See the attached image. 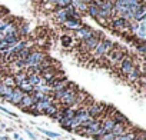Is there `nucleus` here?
<instances>
[{
  "label": "nucleus",
  "instance_id": "1",
  "mask_svg": "<svg viewBox=\"0 0 146 140\" xmlns=\"http://www.w3.org/2000/svg\"><path fill=\"white\" fill-rule=\"evenodd\" d=\"M102 37H103V34H102L100 32H95V34H93L90 39L83 40V42H79V50H80L82 53H90V52L98 46V43L102 40Z\"/></svg>",
  "mask_w": 146,
  "mask_h": 140
},
{
  "label": "nucleus",
  "instance_id": "2",
  "mask_svg": "<svg viewBox=\"0 0 146 140\" xmlns=\"http://www.w3.org/2000/svg\"><path fill=\"white\" fill-rule=\"evenodd\" d=\"M46 53L42 50H33L30 53V56L27 59H25V69L26 67H37L44 59H46Z\"/></svg>",
  "mask_w": 146,
  "mask_h": 140
},
{
  "label": "nucleus",
  "instance_id": "3",
  "mask_svg": "<svg viewBox=\"0 0 146 140\" xmlns=\"http://www.w3.org/2000/svg\"><path fill=\"white\" fill-rule=\"evenodd\" d=\"M113 44H115V43H113L112 40H109V39H103V40H100V42L98 43V46H96L90 53L95 54L96 59H102V57H103V56H105V54L113 47Z\"/></svg>",
  "mask_w": 146,
  "mask_h": 140
},
{
  "label": "nucleus",
  "instance_id": "4",
  "mask_svg": "<svg viewBox=\"0 0 146 140\" xmlns=\"http://www.w3.org/2000/svg\"><path fill=\"white\" fill-rule=\"evenodd\" d=\"M86 109H88V113H89V116H90L92 119L100 120V119L105 116V112H106V104L92 102L89 106H86Z\"/></svg>",
  "mask_w": 146,
  "mask_h": 140
},
{
  "label": "nucleus",
  "instance_id": "5",
  "mask_svg": "<svg viewBox=\"0 0 146 140\" xmlns=\"http://www.w3.org/2000/svg\"><path fill=\"white\" fill-rule=\"evenodd\" d=\"M135 66H136V64H135L133 59H132L130 56H127V54H126V56H125V57H123V59L119 61V69H120V72H122L125 76H126L129 72H130V70H132Z\"/></svg>",
  "mask_w": 146,
  "mask_h": 140
},
{
  "label": "nucleus",
  "instance_id": "6",
  "mask_svg": "<svg viewBox=\"0 0 146 140\" xmlns=\"http://www.w3.org/2000/svg\"><path fill=\"white\" fill-rule=\"evenodd\" d=\"M93 34H95V30H93L92 27L86 26V24H83L80 29H78V30H76V37L79 39V42L88 40V39H90Z\"/></svg>",
  "mask_w": 146,
  "mask_h": 140
},
{
  "label": "nucleus",
  "instance_id": "7",
  "mask_svg": "<svg viewBox=\"0 0 146 140\" xmlns=\"http://www.w3.org/2000/svg\"><path fill=\"white\" fill-rule=\"evenodd\" d=\"M23 96H25V93L19 87H13V92H12V94L9 97V103H12L15 106H19L20 104V100L23 99Z\"/></svg>",
  "mask_w": 146,
  "mask_h": 140
},
{
  "label": "nucleus",
  "instance_id": "8",
  "mask_svg": "<svg viewBox=\"0 0 146 140\" xmlns=\"http://www.w3.org/2000/svg\"><path fill=\"white\" fill-rule=\"evenodd\" d=\"M63 26L66 27V29H70V30H78V29H80L82 26H83V23H82V20L80 19H76V17H69L64 23H63Z\"/></svg>",
  "mask_w": 146,
  "mask_h": 140
},
{
  "label": "nucleus",
  "instance_id": "9",
  "mask_svg": "<svg viewBox=\"0 0 146 140\" xmlns=\"http://www.w3.org/2000/svg\"><path fill=\"white\" fill-rule=\"evenodd\" d=\"M129 131H132L129 123H126V124H119V123H116L110 133H113L115 136H123V134H126V133H129Z\"/></svg>",
  "mask_w": 146,
  "mask_h": 140
},
{
  "label": "nucleus",
  "instance_id": "10",
  "mask_svg": "<svg viewBox=\"0 0 146 140\" xmlns=\"http://www.w3.org/2000/svg\"><path fill=\"white\" fill-rule=\"evenodd\" d=\"M126 22L127 20H123L122 17H117V16H113V19H109V24L115 30H123L126 26Z\"/></svg>",
  "mask_w": 146,
  "mask_h": 140
},
{
  "label": "nucleus",
  "instance_id": "11",
  "mask_svg": "<svg viewBox=\"0 0 146 140\" xmlns=\"http://www.w3.org/2000/svg\"><path fill=\"white\" fill-rule=\"evenodd\" d=\"M142 76V73H140V69L137 67V66H135L130 72L126 75V79H127V82H130V83H137V80H139V77Z\"/></svg>",
  "mask_w": 146,
  "mask_h": 140
},
{
  "label": "nucleus",
  "instance_id": "12",
  "mask_svg": "<svg viewBox=\"0 0 146 140\" xmlns=\"http://www.w3.org/2000/svg\"><path fill=\"white\" fill-rule=\"evenodd\" d=\"M33 104H35V99H33V96H32V94H25V96H23V99L20 100L19 107H20V109H23V110H26V109L32 107Z\"/></svg>",
  "mask_w": 146,
  "mask_h": 140
},
{
  "label": "nucleus",
  "instance_id": "13",
  "mask_svg": "<svg viewBox=\"0 0 146 140\" xmlns=\"http://www.w3.org/2000/svg\"><path fill=\"white\" fill-rule=\"evenodd\" d=\"M53 15H54V19L59 23H62V24L67 20V12H66V9H54Z\"/></svg>",
  "mask_w": 146,
  "mask_h": 140
},
{
  "label": "nucleus",
  "instance_id": "14",
  "mask_svg": "<svg viewBox=\"0 0 146 140\" xmlns=\"http://www.w3.org/2000/svg\"><path fill=\"white\" fill-rule=\"evenodd\" d=\"M110 117L113 119L115 123H119V124H126V123H129L127 119H126V116H123V114H122L120 112H117V110H113V113H112Z\"/></svg>",
  "mask_w": 146,
  "mask_h": 140
},
{
  "label": "nucleus",
  "instance_id": "15",
  "mask_svg": "<svg viewBox=\"0 0 146 140\" xmlns=\"http://www.w3.org/2000/svg\"><path fill=\"white\" fill-rule=\"evenodd\" d=\"M12 76H13V80H15V85H16V86H19V85L25 83V82H26V79H27V76H26V73L23 72V70L13 73Z\"/></svg>",
  "mask_w": 146,
  "mask_h": 140
},
{
  "label": "nucleus",
  "instance_id": "16",
  "mask_svg": "<svg viewBox=\"0 0 146 140\" xmlns=\"http://www.w3.org/2000/svg\"><path fill=\"white\" fill-rule=\"evenodd\" d=\"M3 42H5L6 44H9L10 47H13L15 44H17V43L20 42V36H19V34H7V36H5Z\"/></svg>",
  "mask_w": 146,
  "mask_h": 140
},
{
  "label": "nucleus",
  "instance_id": "17",
  "mask_svg": "<svg viewBox=\"0 0 146 140\" xmlns=\"http://www.w3.org/2000/svg\"><path fill=\"white\" fill-rule=\"evenodd\" d=\"M86 13H88L90 17L96 19V17H98V15H99V7H98L95 3H89V5H88V7H86Z\"/></svg>",
  "mask_w": 146,
  "mask_h": 140
},
{
  "label": "nucleus",
  "instance_id": "18",
  "mask_svg": "<svg viewBox=\"0 0 146 140\" xmlns=\"http://www.w3.org/2000/svg\"><path fill=\"white\" fill-rule=\"evenodd\" d=\"M16 87H19L25 94H32L33 90H35V87H33L32 85H29L27 82H25V83H22V85H19V86H16Z\"/></svg>",
  "mask_w": 146,
  "mask_h": 140
},
{
  "label": "nucleus",
  "instance_id": "19",
  "mask_svg": "<svg viewBox=\"0 0 146 140\" xmlns=\"http://www.w3.org/2000/svg\"><path fill=\"white\" fill-rule=\"evenodd\" d=\"M60 42H62V46L63 47H66V49H69V47H72L73 46V39L70 37V36H67V34H63L62 37H60Z\"/></svg>",
  "mask_w": 146,
  "mask_h": 140
},
{
  "label": "nucleus",
  "instance_id": "20",
  "mask_svg": "<svg viewBox=\"0 0 146 140\" xmlns=\"http://www.w3.org/2000/svg\"><path fill=\"white\" fill-rule=\"evenodd\" d=\"M57 110H59V106L53 103V104H50V106L44 110V113H43V114H46V116H49V117H53V116L57 113Z\"/></svg>",
  "mask_w": 146,
  "mask_h": 140
},
{
  "label": "nucleus",
  "instance_id": "21",
  "mask_svg": "<svg viewBox=\"0 0 146 140\" xmlns=\"http://www.w3.org/2000/svg\"><path fill=\"white\" fill-rule=\"evenodd\" d=\"M72 6V0H57L54 3V7L56 9H67Z\"/></svg>",
  "mask_w": 146,
  "mask_h": 140
},
{
  "label": "nucleus",
  "instance_id": "22",
  "mask_svg": "<svg viewBox=\"0 0 146 140\" xmlns=\"http://www.w3.org/2000/svg\"><path fill=\"white\" fill-rule=\"evenodd\" d=\"M17 34H19V36H26V34H29V24L23 23V24L17 26Z\"/></svg>",
  "mask_w": 146,
  "mask_h": 140
},
{
  "label": "nucleus",
  "instance_id": "23",
  "mask_svg": "<svg viewBox=\"0 0 146 140\" xmlns=\"http://www.w3.org/2000/svg\"><path fill=\"white\" fill-rule=\"evenodd\" d=\"M2 83H3V85H6V86H9V87H16V85H15V80H13V76H12V75H10V76H3Z\"/></svg>",
  "mask_w": 146,
  "mask_h": 140
},
{
  "label": "nucleus",
  "instance_id": "24",
  "mask_svg": "<svg viewBox=\"0 0 146 140\" xmlns=\"http://www.w3.org/2000/svg\"><path fill=\"white\" fill-rule=\"evenodd\" d=\"M135 47H136V50L139 52V54H145L146 53V42H139V43H136L135 44Z\"/></svg>",
  "mask_w": 146,
  "mask_h": 140
},
{
  "label": "nucleus",
  "instance_id": "25",
  "mask_svg": "<svg viewBox=\"0 0 146 140\" xmlns=\"http://www.w3.org/2000/svg\"><path fill=\"white\" fill-rule=\"evenodd\" d=\"M43 134H46V136H49V137H54V139H59L60 137V134L59 133H54V131H49V130H44V129H39Z\"/></svg>",
  "mask_w": 146,
  "mask_h": 140
},
{
  "label": "nucleus",
  "instance_id": "26",
  "mask_svg": "<svg viewBox=\"0 0 146 140\" xmlns=\"http://www.w3.org/2000/svg\"><path fill=\"white\" fill-rule=\"evenodd\" d=\"M116 136L113 134V133H105V134H102L98 140H113Z\"/></svg>",
  "mask_w": 146,
  "mask_h": 140
},
{
  "label": "nucleus",
  "instance_id": "27",
  "mask_svg": "<svg viewBox=\"0 0 146 140\" xmlns=\"http://www.w3.org/2000/svg\"><path fill=\"white\" fill-rule=\"evenodd\" d=\"M135 133H136V134H135V139H133V140H146L143 130H139V131H135Z\"/></svg>",
  "mask_w": 146,
  "mask_h": 140
},
{
  "label": "nucleus",
  "instance_id": "28",
  "mask_svg": "<svg viewBox=\"0 0 146 140\" xmlns=\"http://www.w3.org/2000/svg\"><path fill=\"white\" fill-rule=\"evenodd\" d=\"M0 110H2L3 113H6V114H9L10 117H17V116H16V114H15L13 112H9V110H7V109H5L3 106H0Z\"/></svg>",
  "mask_w": 146,
  "mask_h": 140
},
{
  "label": "nucleus",
  "instance_id": "29",
  "mask_svg": "<svg viewBox=\"0 0 146 140\" xmlns=\"http://www.w3.org/2000/svg\"><path fill=\"white\" fill-rule=\"evenodd\" d=\"M26 131H27V134H29V137H30L32 140H37V137H36V136H35V134H33L30 130H26Z\"/></svg>",
  "mask_w": 146,
  "mask_h": 140
},
{
  "label": "nucleus",
  "instance_id": "30",
  "mask_svg": "<svg viewBox=\"0 0 146 140\" xmlns=\"http://www.w3.org/2000/svg\"><path fill=\"white\" fill-rule=\"evenodd\" d=\"M13 137H15V139H16V140H17V139H19V137H20V136H19V134H17V133H15V134H13Z\"/></svg>",
  "mask_w": 146,
  "mask_h": 140
},
{
  "label": "nucleus",
  "instance_id": "31",
  "mask_svg": "<svg viewBox=\"0 0 146 140\" xmlns=\"http://www.w3.org/2000/svg\"><path fill=\"white\" fill-rule=\"evenodd\" d=\"M56 2H57V0H49V3H52V5H54Z\"/></svg>",
  "mask_w": 146,
  "mask_h": 140
},
{
  "label": "nucleus",
  "instance_id": "32",
  "mask_svg": "<svg viewBox=\"0 0 146 140\" xmlns=\"http://www.w3.org/2000/svg\"><path fill=\"white\" fill-rule=\"evenodd\" d=\"M17 140H23V139H22V137H19V139H17Z\"/></svg>",
  "mask_w": 146,
  "mask_h": 140
},
{
  "label": "nucleus",
  "instance_id": "33",
  "mask_svg": "<svg viewBox=\"0 0 146 140\" xmlns=\"http://www.w3.org/2000/svg\"><path fill=\"white\" fill-rule=\"evenodd\" d=\"M46 140H50V139H46Z\"/></svg>",
  "mask_w": 146,
  "mask_h": 140
}]
</instances>
